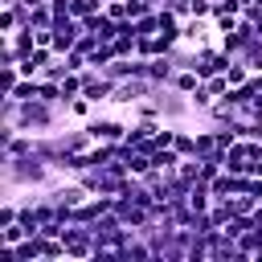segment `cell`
Listing matches in <instances>:
<instances>
[{
  "label": "cell",
  "mask_w": 262,
  "mask_h": 262,
  "mask_svg": "<svg viewBox=\"0 0 262 262\" xmlns=\"http://www.w3.org/2000/svg\"><path fill=\"white\" fill-rule=\"evenodd\" d=\"M201 82H205V78H201L192 66H176V74H172V82H168V86H172V90H180V94H192Z\"/></svg>",
  "instance_id": "obj_8"
},
{
  "label": "cell",
  "mask_w": 262,
  "mask_h": 262,
  "mask_svg": "<svg viewBox=\"0 0 262 262\" xmlns=\"http://www.w3.org/2000/svg\"><path fill=\"white\" fill-rule=\"evenodd\" d=\"M20 29V12L16 8H0V37H12Z\"/></svg>",
  "instance_id": "obj_13"
},
{
  "label": "cell",
  "mask_w": 262,
  "mask_h": 262,
  "mask_svg": "<svg viewBox=\"0 0 262 262\" xmlns=\"http://www.w3.org/2000/svg\"><path fill=\"white\" fill-rule=\"evenodd\" d=\"M82 127L90 131V139H94V143H123V139H127V123H123V119H115V115H98V111H94Z\"/></svg>",
  "instance_id": "obj_2"
},
{
  "label": "cell",
  "mask_w": 262,
  "mask_h": 262,
  "mask_svg": "<svg viewBox=\"0 0 262 262\" xmlns=\"http://www.w3.org/2000/svg\"><path fill=\"white\" fill-rule=\"evenodd\" d=\"M20 102V98H16ZM66 115V106H57V102H45V98H29V102H20L16 106V119L8 123V127H16V131H29V135H49L53 127H57V119Z\"/></svg>",
  "instance_id": "obj_1"
},
{
  "label": "cell",
  "mask_w": 262,
  "mask_h": 262,
  "mask_svg": "<svg viewBox=\"0 0 262 262\" xmlns=\"http://www.w3.org/2000/svg\"><path fill=\"white\" fill-rule=\"evenodd\" d=\"M82 20L78 16H61V20H53V53L61 57V53H70L74 45H78V37H82Z\"/></svg>",
  "instance_id": "obj_6"
},
{
  "label": "cell",
  "mask_w": 262,
  "mask_h": 262,
  "mask_svg": "<svg viewBox=\"0 0 262 262\" xmlns=\"http://www.w3.org/2000/svg\"><path fill=\"white\" fill-rule=\"evenodd\" d=\"M94 111H98V102H90L86 94H78V98H70V102H66V119H78V123H86Z\"/></svg>",
  "instance_id": "obj_9"
},
{
  "label": "cell",
  "mask_w": 262,
  "mask_h": 262,
  "mask_svg": "<svg viewBox=\"0 0 262 262\" xmlns=\"http://www.w3.org/2000/svg\"><path fill=\"white\" fill-rule=\"evenodd\" d=\"M258 33H262V25H258Z\"/></svg>",
  "instance_id": "obj_16"
},
{
  "label": "cell",
  "mask_w": 262,
  "mask_h": 262,
  "mask_svg": "<svg viewBox=\"0 0 262 262\" xmlns=\"http://www.w3.org/2000/svg\"><path fill=\"white\" fill-rule=\"evenodd\" d=\"M82 25H86V33H94L98 41H115V33H119V20H111V16L102 12V8H98L94 16H86Z\"/></svg>",
  "instance_id": "obj_7"
},
{
  "label": "cell",
  "mask_w": 262,
  "mask_h": 262,
  "mask_svg": "<svg viewBox=\"0 0 262 262\" xmlns=\"http://www.w3.org/2000/svg\"><path fill=\"white\" fill-rule=\"evenodd\" d=\"M147 94H156V82H147V78H123V82L115 86L111 106H135V102H143Z\"/></svg>",
  "instance_id": "obj_4"
},
{
  "label": "cell",
  "mask_w": 262,
  "mask_h": 262,
  "mask_svg": "<svg viewBox=\"0 0 262 262\" xmlns=\"http://www.w3.org/2000/svg\"><path fill=\"white\" fill-rule=\"evenodd\" d=\"M82 94V70H70L66 78H61V106L70 102V98H78Z\"/></svg>",
  "instance_id": "obj_10"
},
{
  "label": "cell",
  "mask_w": 262,
  "mask_h": 262,
  "mask_svg": "<svg viewBox=\"0 0 262 262\" xmlns=\"http://www.w3.org/2000/svg\"><path fill=\"white\" fill-rule=\"evenodd\" d=\"M188 102H192V115H205V111H209V106H213L217 98H213V90H209V86L201 82V86H196V90L188 94Z\"/></svg>",
  "instance_id": "obj_11"
},
{
  "label": "cell",
  "mask_w": 262,
  "mask_h": 262,
  "mask_svg": "<svg viewBox=\"0 0 262 262\" xmlns=\"http://www.w3.org/2000/svg\"><path fill=\"white\" fill-rule=\"evenodd\" d=\"M102 12H106L111 20H131V8H127V0H106V4H102Z\"/></svg>",
  "instance_id": "obj_14"
},
{
  "label": "cell",
  "mask_w": 262,
  "mask_h": 262,
  "mask_svg": "<svg viewBox=\"0 0 262 262\" xmlns=\"http://www.w3.org/2000/svg\"><path fill=\"white\" fill-rule=\"evenodd\" d=\"M98 4H106V0H98Z\"/></svg>",
  "instance_id": "obj_15"
},
{
  "label": "cell",
  "mask_w": 262,
  "mask_h": 262,
  "mask_svg": "<svg viewBox=\"0 0 262 262\" xmlns=\"http://www.w3.org/2000/svg\"><path fill=\"white\" fill-rule=\"evenodd\" d=\"M262 156V143L258 139H237L229 151H221V164L229 168V172H237V176H246L250 168H254V160Z\"/></svg>",
  "instance_id": "obj_3"
},
{
  "label": "cell",
  "mask_w": 262,
  "mask_h": 262,
  "mask_svg": "<svg viewBox=\"0 0 262 262\" xmlns=\"http://www.w3.org/2000/svg\"><path fill=\"white\" fill-rule=\"evenodd\" d=\"M25 237H29V229H25L20 221H12V225H4V229H0V246H20Z\"/></svg>",
  "instance_id": "obj_12"
},
{
  "label": "cell",
  "mask_w": 262,
  "mask_h": 262,
  "mask_svg": "<svg viewBox=\"0 0 262 262\" xmlns=\"http://www.w3.org/2000/svg\"><path fill=\"white\" fill-rule=\"evenodd\" d=\"M213 33H217L213 16H184V25H180V41H184L188 49L209 45V41H213Z\"/></svg>",
  "instance_id": "obj_5"
}]
</instances>
